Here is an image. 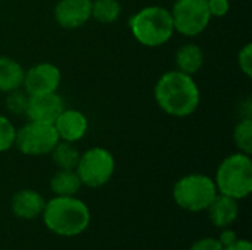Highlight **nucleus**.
Returning <instances> with one entry per match:
<instances>
[{"instance_id":"f257e3e1","label":"nucleus","mask_w":252,"mask_h":250,"mask_svg":"<svg viewBox=\"0 0 252 250\" xmlns=\"http://www.w3.org/2000/svg\"><path fill=\"white\" fill-rule=\"evenodd\" d=\"M154 99L164 113L173 118H188L199 108L201 91L192 75L174 69L158 78L154 87Z\"/></svg>"},{"instance_id":"f03ea898","label":"nucleus","mask_w":252,"mask_h":250,"mask_svg":"<svg viewBox=\"0 0 252 250\" xmlns=\"http://www.w3.org/2000/svg\"><path fill=\"white\" fill-rule=\"evenodd\" d=\"M44 227L59 237H77L87 231L92 214L89 206L75 196H53L41 212Z\"/></svg>"},{"instance_id":"7ed1b4c3","label":"nucleus","mask_w":252,"mask_h":250,"mask_svg":"<svg viewBox=\"0 0 252 250\" xmlns=\"http://www.w3.org/2000/svg\"><path fill=\"white\" fill-rule=\"evenodd\" d=\"M128 28L139 44L151 49L167 44L174 34L170 9L157 4L137 10L128 19Z\"/></svg>"},{"instance_id":"20e7f679","label":"nucleus","mask_w":252,"mask_h":250,"mask_svg":"<svg viewBox=\"0 0 252 250\" xmlns=\"http://www.w3.org/2000/svg\"><path fill=\"white\" fill-rule=\"evenodd\" d=\"M219 194L244 200L252 193V159L242 152L226 156L213 178Z\"/></svg>"},{"instance_id":"39448f33","label":"nucleus","mask_w":252,"mask_h":250,"mask_svg":"<svg viewBox=\"0 0 252 250\" xmlns=\"http://www.w3.org/2000/svg\"><path fill=\"white\" fill-rule=\"evenodd\" d=\"M216 196L217 187L214 180L199 172L183 175L173 186V200L186 212H205Z\"/></svg>"},{"instance_id":"423d86ee","label":"nucleus","mask_w":252,"mask_h":250,"mask_svg":"<svg viewBox=\"0 0 252 250\" xmlns=\"http://www.w3.org/2000/svg\"><path fill=\"white\" fill-rule=\"evenodd\" d=\"M115 158L105 147H90L80 155L75 172L81 184L89 189H100L106 186L115 172Z\"/></svg>"},{"instance_id":"0eeeda50","label":"nucleus","mask_w":252,"mask_h":250,"mask_svg":"<svg viewBox=\"0 0 252 250\" xmlns=\"http://www.w3.org/2000/svg\"><path fill=\"white\" fill-rule=\"evenodd\" d=\"M58 141L59 137L53 124L28 121L16 130L13 147L25 156H44L53 150Z\"/></svg>"},{"instance_id":"6e6552de","label":"nucleus","mask_w":252,"mask_h":250,"mask_svg":"<svg viewBox=\"0 0 252 250\" xmlns=\"http://www.w3.org/2000/svg\"><path fill=\"white\" fill-rule=\"evenodd\" d=\"M170 13L174 32L189 38L202 34L213 19L207 7V0H176Z\"/></svg>"},{"instance_id":"1a4fd4ad","label":"nucleus","mask_w":252,"mask_h":250,"mask_svg":"<svg viewBox=\"0 0 252 250\" xmlns=\"http://www.w3.org/2000/svg\"><path fill=\"white\" fill-rule=\"evenodd\" d=\"M62 81L61 69L52 62H38L25 69L22 88L28 96L56 93Z\"/></svg>"},{"instance_id":"9d476101","label":"nucleus","mask_w":252,"mask_h":250,"mask_svg":"<svg viewBox=\"0 0 252 250\" xmlns=\"http://www.w3.org/2000/svg\"><path fill=\"white\" fill-rule=\"evenodd\" d=\"M53 18L63 29H77L92 19V0H59Z\"/></svg>"},{"instance_id":"9b49d317","label":"nucleus","mask_w":252,"mask_h":250,"mask_svg":"<svg viewBox=\"0 0 252 250\" xmlns=\"http://www.w3.org/2000/svg\"><path fill=\"white\" fill-rule=\"evenodd\" d=\"M53 127L58 133L59 140L68 143H77L86 137L89 131V119L78 109L63 108V111L55 119Z\"/></svg>"},{"instance_id":"f8f14e48","label":"nucleus","mask_w":252,"mask_h":250,"mask_svg":"<svg viewBox=\"0 0 252 250\" xmlns=\"http://www.w3.org/2000/svg\"><path fill=\"white\" fill-rule=\"evenodd\" d=\"M63 100L58 94V91L41 96H30L25 116L28 118V121L53 124L59 113L63 111Z\"/></svg>"},{"instance_id":"ddd939ff","label":"nucleus","mask_w":252,"mask_h":250,"mask_svg":"<svg viewBox=\"0 0 252 250\" xmlns=\"http://www.w3.org/2000/svg\"><path fill=\"white\" fill-rule=\"evenodd\" d=\"M44 205V197L32 189H22L16 192L10 199V211L19 220L30 221L41 217Z\"/></svg>"},{"instance_id":"4468645a","label":"nucleus","mask_w":252,"mask_h":250,"mask_svg":"<svg viewBox=\"0 0 252 250\" xmlns=\"http://www.w3.org/2000/svg\"><path fill=\"white\" fill-rule=\"evenodd\" d=\"M205 212L216 228H227L235 224L239 217V200L217 193Z\"/></svg>"},{"instance_id":"2eb2a0df","label":"nucleus","mask_w":252,"mask_h":250,"mask_svg":"<svg viewBox=\"0 0 252 250\" xmlns=\"http://www.w3.org/2000/svg\"><path fill=\"white\" fill-rule=\"evenodd\" d=\"M204 62H205L204 50L196 43H186L180 46L174 55L176 69L192 77L202 69Z\"/></svg>"},{"instance_id":"dca6fc26","label":"nucleus","mask_w":252,"mask_h":250,"mask_svg":"<svg viewBox=\"0 0 252 250\" xmlns=\"http://www.w3.org/2000/svg\"><path fill=\"white\" fill-rule=\"evenodd\" d=\"M25 69L9 56H0V93H9L22 88Z\"/></svg>"},{"instance_id":"f3484780","label":"nucleus","mask_w":252,"mask_h":250,"mask_svg":"<svg viewBox=\"0 0 252 250\" xmlns=\"http://www.w3.org/2000/svg\"><path fill=\"white\" fill-rule=\"evenodd\" d=\"M83 184L75 169H58L50 178V190L55 196H75Z\"/></svg>"},{"instance_id":"a211bd4d","label":"nucleus","mask_w":252,"mask_h":250,"mask_svg":"<svg viewBox=\"0 0 252 250\" xmlns=\"http://www.w3.org/2000/svg\"><path fill=\"white\" fill-rule=\"evenodd\" d=\"M49 155L52 158L53 165L58 169H75L81 153L75 147V143H68V141L59 140L58 144L53 147V150Z\"/></svg>"},{"instance_id":"6ab92c4d","label":"nucleus","mask_w":252,"mask_h":250,"mask_svg":"<svg viewBox=\"0 0 252 250\" xmlns=\"http://www.w3.org/2000/svg\"><path fill=\"white\" fill-rule=\"evenodd\" d=\"M121 10L123 7L118 0H92V18L99 24L117 22Z\"/></svg>"},{"instance_id":"aec40b11","label":"nucleus","mask_w":252,"mask_h":250,"mask_svg":"<svg viewBox=\"0 0 252 250\" xmlns=\"http://www.w3.org/2000/svg\"><path fill=\"white\" fill-rule=\"evenodd\" d=\"M233 143L238 152L252 155V118H241L233 128Z\"/></svg>"},{"instance_id":"412c9836","label":"nucleus","mask_w":252,"mask_h":250,"mask_svg":"<svg viewBox=\"0 0 252 250\" xmlns=\"http://www.w3.org/2000/svg\"><path fill=\"white\" fill-rule=\"evenodd\" d=\"M28 102H30V96L24 91V88H18V90L6 93L4 106H6L7 112H10L12 115L25 116Z\"/></svg>"},{"instance_id":"4be33fe9","label":"nucleus","mask_w":252,"mask_h":250,"mask_svg":"<svg viewBox=\"0 0 252 250\" xmlns=\"http://www.w3.org/2000/svg\"><path fill=\"white\" fill-rule=\"evenodd\" d=\"M15 137H16V127L7 116L0 113V153H4L13 147Z\"/></svg>"},{"instance_id":"5701e85b","label":"nucleus","mask_w":252,"mask_h":250,"mask_svg":"<svg viewBox=\"0 0 252 250\" xmlns=\"http://www.w3.org/2000/svg\"><path fill=\"white\" fill-rule=\"evenodd\" d=\"M238 65L241 72L251 78L252 77V44L247 43L245 46H242V49L238 53Z\"/></svg>"},{"instance_id":"b1692460","label":"nucleus","mask_w":252,"mask_h":250,"mask_svg":"<svg viewBox=\"0 0 252 250\" xmlns=\"http://www.w3.org/2000/svg\"><path fill=\"white\" fill-rule=\"evenodd\" d=\"M211 18H224L230 10V0H207Z\"/></svg>"},{"instance_id":"393cba45","label":"nucleus","mask_w":252,"mask_h":250,"mask_svg":"<svg viewBox=\"0 0 252 250\" xmlns=\"http://www.w3.org/2000/svg\"><path fill=\"white\" fill-rule=\"evenodd\" d=\"M189 250H224L217 237H202L196 240Z\"/></svg>"},{"instance_id":"a878e982","label":"nucleus","mask_w":252,"mask_h":250,"mask_svg":"<svg viewBox=\"0 0 252 250\" xmlns=\"http://www.w3.org/2000/svg\"><path fill=\"white\" fill-rule=\"evenodd\" d=\"M217 239H219V242L221 243V246L226 248V246L235 243L239 237H238V234H236L230 227H227V228H221V231H220V234H219Z\"/></svg>"},{"instance_id":"bb28decb","label":"nucleus","mask_w":252,"mask_h":250,"mask_svg":"<svg viewBox=\"0 0 252 250\" xmlns=\"http://www.w3.org/2000/svg\"><path fill=\"white\" fill-rule=\"evenodd\" d=\"M224 250H252V245L251 242L247 239H238L235 243L226 246Z\"/></svg>"}]
</instances>
